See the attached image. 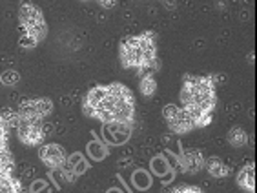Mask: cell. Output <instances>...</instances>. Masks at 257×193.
Listing matches in <instances>:
<instances>
[{
  "label": "cell",
  "mask_w": 257,
  "mask_h": 193,
  "mask_svg": "<svg viewBox=\"0 0 257 193\" xmlns=\"http://www.w3.org/2000/svg\"><path fill=\"white\" fill-rule=\"evenodd\" d=\"M226 140L232 148H244V146H248V142H250V137H248V133L241 126H233V128H230V131H228Z\"/></svg>",
  "instance_id": "obj_16"
},
{
  "label": "cell",
  "mask_w": 257,
  "mask_h": 193,
  "mask_svg": "<svg viewBox=\"0 0 257 193\" xmlns=\"http://www.w3.org/2000/svg\"><path fill=\"white\" fill-rule=\"evenodd\" d=\"M28 191L30 193H53V189H51L50 182H48L46 178H37V180L31 182Z\"/></svg>",
  "instance_id": "obj_23"
},
{
  "label": "cell",
  "mask_w": 257,
  "mask_h": 193,
  "mask_svg": "<svg viewBox=\"0 0 257 193\" xmlns=\"http://www.w3.org/2000/svg\"><path fill=\"white\" fill-rule=\"evenodd\" d=\"M106 193H124V191H122V189H119V188H109Z\"/></svg>",
  "instance_id": "obj_28"
},
{
  "label": "cell",
  "mask_w": 257,
  "mask_h": 193,
  "mask_svg": "<svg viewBox=\"0 0 257 193\" xmlns=\"http://www.w3.org/2000/svg\"><path fill=\"white\" fill-rule=\"evenodd\" d=\"M19 111L13 108H2L0 109V122H4L10 129H17L19 126Z\"/></svg>",
  "instance_id": "obj_21"
},
{
  "label": "cell",
  "mask_w": 257,
  "mask_h": 193,
  "mask_svg": "<svg viewBox=\"0 0 257 193\" xmlns=\"http://www.w3.org/2000/svg\"><path fill=\"white\" fill-rule=\"evenodd\" d=\"M82 113L102 124L124 122L134 124L135 97L132 89L122 82L97 84L82 99Z\"/></svg>",
  "instance_id": "obj_1"
},
{
  "label": "cell",
  "mask_w": 257,
  "mask_h": 193,
  "mask_svg": "<svg viewBox=\"0 0 257 193\" xmlns=\"http://www.w3.org/2000/svg\"><path fill=\"white\" fill-rule=\"evenodd\" d=\"M99 4L102 10H113V8H117V2H115V0H100Z\"/></svg>",
  "instance_id": "obj_27"
},
{
  "label": "cell",
  "mask_w": 257,
  "mask_h": 193,
  "mask_svg": "<svg viewBox=\"0 0 257 193\" xmlns=\"http://www.w3.org/2000/svg\"><path fill=\"white\" fill-rule=\"evenodd\" d=\"M24 188L15 175H6L0 171V193H19Z\"/></svg>",
  "instance_id": "obj_19"
},
{
  "label": "cell",
  "mask_w": 257,
  "mask_h": 193,
  "mask_svg": "<svg viewBox=\"0 0 257 193\" xmlns=\"http://www.w3.org/2000/svg\"><path fill=\"white\" fill-rule=\"evenodd\" d=\"M53 100L50 97H37V99H26L22 100L17 108L20 119H35L44 120L53 113Z\"/></svg>",
  "instance_id": "obj_7"
},
{
  "label": "cell",
  "mask_w": 257,
  "mask_h": 193,
  "mask_svg": "<svg viewBox=\"0 0 257 193\" xmlns=\"http://www.w3.org/2000/svg\"><path fill=\"white\" fill-rule=\"evenodd\" d=\"M132 182H134V186L139 189V191H144V189L152 188L154 177H152V173L146 171L144 168H137L134 173H132Z\"/></svg>",
  "instance_id": "obj_17"
},
{
  "label": "cell",
  "mask_w": 257,
  "mask_h": 193,
  "mask_svg": "<svg viewBox=\"0 0 257 193\" xmlns=\"http://www.w3.org/2000/svg\"><path fill=\"white\" fill-rule=\"evenodd\" d=\"M134 133V124H124V122H109L102 124V135L104 142L108 146H122L132 139Z\"/></svg>",
  "instance_id": "obj_9"
},
{
  "label": "cell",
  "mask_w": 257,
  "mask_h": 193,
  "mask_svg": "<svg viewBox=\"0 0 257 193\" xmlns=\"http://www.w3.org/2000/svg\"><path fill=\"white\" fill-rule=\"evenodd\" d=\"M204 169H206L208 173L212 175L213 178H224L228 175L232 173V169L228 164H224L223 158L219 157H208L204 158Z\"/></svg>",
  "instance_id": "obj_15"
},
{
  "label": "cell",
  "mask_w": 257,
  "mask_h": 193,
  "mask_svg": "<svg viewBox=\"0 0 257 193\" xmlns=\"http://www.w3.org/2000/svg\"><path fill=\"white\" fill-rule=\"evenodd\" d=\"M139 89H141V93H143L146 99H150V97L155 95V91H157V79H155V75L152 73V71H148V73H144L143 77H141V80H139Z\"/></svg>",
  "instance_id": "obj_18"
},
{
  "label": "cell",
  "mask_w": 257,
  "mask_h": 193,
  "mask_svg": "<svg viewBox=\"0 0 257 193\" xmlns=\"http://www.w3.org/2000/svg\"><path fill=\"white\" fill-rule=\"evenodd\" d=\"M19 26L22 35L31 37L33 40H37V44L44 42L48 37V22L44 19V13L33 2H20Z\"/></svg>",
  "instance_id": "obj_4"
},
{
  "label": "cell",
  "mask_w": 257,
  "mask_h": 193,
  "mask_svg": "<svg viewBox=\"0 0 257 193\" xmlns=\"http://www.w3.org/2000/svg\"><path fill=\"white\" fill-rule=\"evenodd\" d=\"M119 60L124 70H135L139 77L148 71L155 73L161 70L155 31H143L139 35L124 37L119 44Z\"/></svg>",
  "instance_id": "obj_2"
},
{
  "label": "cell",
  "mask_w": 257,
  "mask_h": 193,
  "mask_svg": "<svg viewBox=\"0 0 257 193\" xmlns=\"http://www.w3.org/2000/svg\"><path fill=\"white\" fill-rule=\"evenodd\" d=\"M177 164L183 173L195 175L204 169V155L195 148L181 149V153L177 155Z\"/></svg>",
  "instance_id": "obj_11"
},
{
  "label": "cell",
  "mask_w": 257,
  "mask_h": 193,
  "mask_svg": "<svg viewBox=\"0 0 257 193\" xmlns=\"http://www.w3.org/2000/svg\"><path fill=\"white\" fill-rule=\"evenodd\" d=\"M19 46L20 48H24V50H35L37 48V40H33L31 37H28V35H20V39H19Z\"/></svg>",
  "instance_id": "obj_26"
},
{
  "label": "cell",
  "mask_w": 257,
  "mask_h": 193,
  "mask_svg": "<svg viewBox=\"0 0 257 193\" xmlns=\"http://www.w3.org/2000/svg\"><path fill=\"white\" fill-rule=\"evenodd\" d=\"M235 184L248 193L255 191V166L253 164H244L235 175Z\"/></svg>",
  "instance_id": "obj_13"
},
{
  "label": "cell",
  "mask_w": 257,
  "mask_h": 193,
  "mask_svg": "<svg viewBox=\"0 0 257 193\" xmlns=\"http://www.w3.org/2000/svg\"><path fill=\"white\" fill-rule=\"evenodd\" d=\"M163 117L168 124V128L172 133L175 135H184L190 133L195 129L192 119H190L188 111L183 108V106H175V104H166L163 108Z\"/></svg>",
  "instance_id": "obj_6"
},
{
  "label": "cell",
  "mask_w": 257,
  "mask_h": 193,
  "mask_svg": "<svg viewBox=\"0 0 257 193\" xmlns=\"http://www.w3.org/2000/svg\"><path fill=\"white\" fill-rule=\"evenodd\" d=\"M181 106L183 108L201 109L206 113H213L217 106V86L212 75H190L186 73L181 82Z\"/></svg>",
  "instance_id": "obj_3"
},
{
  "label": "cell",
  "mask_w": 257,
  "mask_h": 193,
  "mask_svg": "<svg viewBox=\"0 0 257 193\" xmlns=\"http://www.w3.org/2000/svg\"><path fill=\"white\" fill-rule=\"evenodd\" d=\"M150 169H152V173L155 175V177H161L164 180V182H170L172 178L175 175V169L172 168V164H170V160L166 158V155L159 153L155 155L152 160H150Z\"/></svg>",
  "instance_id": "obj_12"
},
{
  "label": "cell",
  "mask_w": 257,
  "mask_h": 193,
  "mask_svg": "<svg viewBox=\"0 0 257 193\" xmlns=\"http://www.w3.org/2000/svg\"><path fill=\"white\" fill-rule=\"evenodd\" d=\"M15 131H17V139L24 144V146L40 148L44 144V137H46L44 120L20 119Z\"/></svg>",
  "instance_id": "obj_5"
},
{
  "label": "cell",
  "mask_w": 257,
  "mask_h": 193,
  "mask_svg": "<svg viewBox=\"0 0 257 193\" xmlns=\"http://www.w3.org/2000/svg\"><path fill=\"white\" fill-rule=\"evenodd\" d=\"M0 86H2V79H0Z\"/></svg>",
  "instance_id": "obj_30"
},
{
  "label": "cell",
  "mask_w": 257,
  "mask_h": 193,
  "mask_svg": "<svg viewBox=\"0 0 257 193\" xmlns=\"http://www.w3.org/2000/svg\"><path fill=\"white\" fill-rule=\"evenodd\" d=\"M39 158L50 171H60V168L64 166L66 158H68V153L60 144L48 142L39 148Z\"/></svg>",
  "instance_id": "obj_8"
},
{
  "label": "cell",
  "mask_w": 257,
  "mask_h": 193,
  "mask_svg": "<svg viewBox=\"0 0 257 193\" xmlns=\"http://www.w3.org/2000/svg\"><path fill=\"white\" fill-rule=\"evenodd\" d=\"M91 168V164L86 160V157L82 153H73V155H68L66 158L64 166L60 168V175L64 178L66 182H75L80 175H84L88 169Z\"/></svg>",
  "instance_id": "obj_10"
},
{
  "label": "cell",
  "mask_w": 257,
  "mask_h": 193,
  "mask_svg": "<svg viewBox=\"0 0 257 193\" xmlns=\"http://www.w3.org/2000/svg\"><path fill=\"white\" fill-rule=\"evenodd\" d=\"M10 131L11 129L4 122H0V149L10 148Z\"/></svg>",
  "instance_id": "obj_24"
},
{
  "label": "cell",
  "mask_w": 257,
  "mask_h": 193,
  "mask_svg": "<svg viewBox=\"0 0 257 193\" xmlns=\"http://www.w3.org/2000/svg\"><path fill=\"white\" fill-rule=\"evenodd\" d=\"M15 158L11 149H0V171L6 175H15Z\"/></svg>",
  "instance_id": "obj_20"
},
{
  "label": "cell",
  "mask_w": 257,
  "mask_h": 193,
  "mask_svg": "<svg viewBox=\"0 0 257 193\" xmlns=\"http://www.w3.org/2000/svg\"><path fill=\"white\" fill-rule=\"evenodd\" d=\"M19 193H30V191H28V189H24V188H22V189H20Z\"/></svg>",
  "instance_id": "obj_29"
},
{
  "label": "cell",
  "mask_w": 257,
  "mask_h": 193,
  "mask_svg": "<svg viewBox=\"0 0 257 193\" xmlns=\"http://www.w3.org/2000/svg\"><path fill=\"white\" fill-rule=\"evenodd\" d=\"M0 79H2V86H8V88H13L20 82V73L15 70H6L0 73Z\"/></svg>",
  "instance_id": "obj_22"
},
{
  "label": "cell",
  "mask_w": 257,
  "mask_h": 193,
  "mask_svg": "<svg viewBox=\"0 0 257 193\" xmlns=\"http://www.w3.org/2000/svg\"><path fill=\"white\" fill-rule=\"evenodd\" d=\"M86 153H88V157L91 158L93 162H100L104 158H108L109 146L100 139L99 135H95L93 140H89V142L86 144Z\"/></svg>",
  "instance_id": "obj_14"
},
{
  "label": "cell",
  "mask_w": 257,
  "mask_h": 193,
  "mask_svg": "<svg viewBox=\"0 0 257 193\" xmlns=\"http://www.w3.org/2000/svg\"><path fill=\"white\" fill-rule=\"evenodd\" d=\"M172 193H204L203 188L192 186V184H179L177 188H173Z\"/></svg>",
  "instance_id": "obj_25"
}]
</instances>
